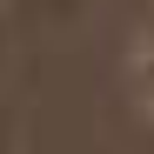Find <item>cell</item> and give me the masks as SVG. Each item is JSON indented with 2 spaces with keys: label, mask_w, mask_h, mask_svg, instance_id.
Segmentation results:
<instances>
[{
  "label": "cell",
  "mask_w": 154,
  "mask_h": 154,
  "mask_svg": "<svg viewBox=\"0 0 154 154\" xmlns=\"http://www.w3.org/2000/svg\"><path fill=\"white\" fill-rule=\"evenodd\" d=\"M121 81H127V100L141 107V121H154V20L127 40V60H121Z\"/></svg>",
  "instance_id": "6da1fadb"
}]
</instances>
